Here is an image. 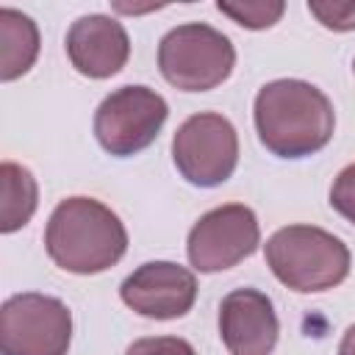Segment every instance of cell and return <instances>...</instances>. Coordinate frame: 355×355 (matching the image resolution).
Masks as SVG:
<instances>
[{"label": "cell", "mask_w": 355, "mask_h": 355, "mask_svg": "<svg viewBox=\"0 0 355 355\" xmlns=\"http://www.w3.org/2000/svg\"><path fill=\"white\" fill-rule=\"evenodd\" d=\"M255 130L277 158H308L330 144L336 111L330 97L308 80L280 78L255 94Z\"/></svg>", "instance_id": "obj_1"}, {"label": "cell", "mask_w": 355, "mask_h": 355, "mask_svg": "<svg viewBox=\"0 0 355 355\" xmlns=\"http://www.w3.org/2000/svg\"><path fill=\"white\" fill-rule=\"evenodd\" d=\"M50 261L72 275H100L122 261L128 230L122 219L94 197L61 200L44 227Z\"/></svg>", "instance_id": "obj_2"}, {"label": "cell", "mask_w": 355, "mask_h": 355, "mask_svg": "<svg viewBox=\"0 0 355 355\" xmlns=\"http://www.w3.org/2000/svg\"><path fill=\"white\" fill-rule=\"evenodd\" d=\"M266 266L291 291L313 294L347 280L352 255L347 244L316 225H286L266 239Z\"/></svg>", "instance_id": "obj_3"}, {"label": "cell", "mask_w": 355, "mask_h": 355, "mask_svg": "<svg viewBox=\"0 0 355 355\" xmlns=\"http://www.w3.org/2000/svg\"><path fill=\"white\" fill-rule=\"evenodd\" d=\"M233 67V42L205 22L178 25L158 44V69L180 92H211L230 78Z\"/></svg>", "instance_id": "obj_4"}, {"label": "cell", "mask_w": 355, "mask_h": 355, "mask_svg": "<svg viewBox=\"0 0 355 355\" xmlns=\"http://www.w3.org/2000/svg\"><path fill=\"white\" fill-rule=\"evenodd\" d=\"M72 344V313L50 294L22 291L0 308L3 355H67Z\"/></svg>", "instance_id": "obj_5"}, {"label": "cell", "mask_w": 355, "mask_h": 355, "mask_svg": "<svg viewBox=\"0 0 355 355\" xmlns=\"http://www.w3.org/2000/svg\"><path fill=\"white\" fill-rule=\"evenodd\" d=\"M169 116L166 100L150 86H122L111 92L94 111V136L100 147L116 158L147 150Z\"/></svg>", "instance_id": "obj_6"}, {"label": "cell", "mask_w": 355, "mask_h": 355, "mask_svg": "<svg viewBox=\"0 0 355 355\" xmlns=\"http://www.w3.org/2000/svg\"><path fill=\"white\" fill-rule=\"evenodd\" d=\"M172 161L191 186H222L239 164V133L222 114H194L175 130Z\"/></svg>", "instance_id": "obj_7"}, {"label": "cell", "mask_w": 355, "mask_h": 355, "mask_svg": "<svg viewBox=\"0 0 355 355\" xmlns=\"http://www.w3.org/2000/svg\"><path fill=\"white\" fill-rule=\"evenodd\" d=\"M261 244V225L252 208L227 202L202 214L189 230L186 252L197 272H225L250 258Z\"/></svg>", "instance_id": "obj_8"}, {"label": "cell", "mask_w": 355, "mask_h": 355, "mask_svg": "<svg viewBox=\"0 0 355 355\" xmlns=\"http://www.w3.org/2000/svg\"><path fill=\"white\" fill-rule=\"evenodd\" d=\"M119 297L139 316L158 322L180 319L197 300V277L180 263L147 261L122 280Z\"/></svg>", "instance_id": "obj_9"}, {"label": "cell", "mask_w": 355, "mask_h": 355, "mask_svg": "<svg viewBox=\"0 0 355 355\" xmlns=\"http://www.w3.org/2000/svg\"><path fill=\"white\" fill-rule=\"evenodd\" d=\"M280 322L272 300L258 288H233L219 305V338L230 355H269Z\"/></svg>", "instance_id": "obj_10"}, {"label": "cell", "mask_w": 355, "mask_h": 355, "mask_svg": "<svg viewBox=\"0 0 355 355\" xmlns=\"http://www.w3.org/2000/svg\"><path fill=\"white\" fill-rule=\"evenodd\" d=\"M69 64L94 80L116 75L130 58V39L119 19L105 14L78 17L67 31Z\"/></svg>", "instance_id": "obj_11"}, {"label": "cell", "mask_w": 355, "mask_h": 355, "mask_svg": "<svg viewBox=\"0 0 355 355\" xmlns=\"http://www.w3.org/2000/svg\"><path fill=\"white\" fill-rule=\"evenodd\" d=\"M39 55V28L36 22L17 11L0 8V78L17 80L25 75Z\"/></svg>", "instance_id": "obj_12"}, {"label": "cell", "mask_w": 355, "mask_h": 355, "mask_svg": "<svg viewBox=\"0 0 355 355\" xmlns=\"http://www.w3.org/2000/svg\"><path fill=\"white\" fill-rule=\"evenodd\" d=\"M0 186H3V202H0V230L14 233L25 227L39 205V186L28 166L3 161L0 166Z\"/></svg>", "instance_id": "obj_13"}, {"label": "cell", "mask_w": 355, "mask_h": 355, "mask_svg": "<svg viewBox=\"0 0 355 355\" xmlns=\"http://www.w3.org/2000/svg\"><path fill=\"white\" fill-rule=\"evenodd\" d=\"M216 11L225 14V17H230L241 28L263 31V28H272L283 17L286 3L283 0H239V3L219 0L216 3Z\"/></svg>", "instance_id": "obj_14"}, {"label": "cell", "mask_w": 355, "mask_h": 355, "mask_svg": "<svg viewBox=\"0 0 355 355\" xmlns=\"http://www.w3.org/2000/svg\"><path fill=\"white\" fill-rule=\"evenodd\" d=\"M308 11L327 31H355V0H308Z\"/></svg>", "instance_id": "obj_15"}, {"label": "cell", "mask_w": 355, "mask_h": 355, "mask_svg": "<svg viewBox=\"0 0 355 355\" xmlns=\"http://www.w3.org/2000/svg\"><path fill=\"white\" fill-rule=\"evenodd\" d=\"M125 355H197L194 347L180 336H150L133 341Z\"/></svg>", "instance_id": "obj_16"}, {"label": "cell", "mask_w": 355, "mask_h": 355, "mask_svg": "<svg viewBox=\"0 0 355 355\" xmlns=\"http://www.w3.org/2000/svg\"><path fill=\"white\" fill-rule=\"evenodd\" d=\"M330 205L355 225V164L344 166L330 186Z\"/></svg>", "instance_id": "obj_17"}, {"label": "cell", "mask_w": 355, "mask_h": 355, "mask_svg": "<svg viewBox=\"0 0 355 355\" xmlns=\"http://www.w3.org/2000/svg\"><path fill=\"white\" fill-rule=\"evenodd\" d=\"M338 355H355V324H349V327H347V333L341 336Z\"/></svg>", "instance_id": "obj_18"}, {"label": "cell", "mask_w": 355, "mask_h": 355, "mask_svg": "<svg viewBox=\"0 0 355 355\" xmlns=\"http://www.w3.org/2000/svg\"><path fill=\"white\" fill-rule=\"evenodd\" d=\"M352 69H355V61H352Z\"/></svg>", "instance_id": "obj_19"}]
</instances>
